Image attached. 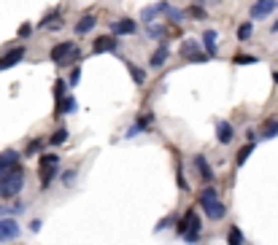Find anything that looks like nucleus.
<instances>
[{
    "label": "nucleus",
    "mask_w": 278,
    "mask_h": 245,
    "mask_svg": "<svg viewBox=\"0 0 278 245\" xmlns=\"http://www.w3.org/2000/svg\"><path fill=\"white\" fill-rule=\"evenodd\" d=\"M200 208L205 210V216H208L211 221H222V218L227 216V208L222 205L216 189H203L200 191Z\"/></svg>",
    "instance_id": "obj_1"
},
{
    "label": "nucleus",
    "mask_w": 278,
    "mask_h": 245,
    "mask_svg": "<svg viewBox=\"0 0 278 245\" xmlns=\"http://www.w3.org/2000/svg\"><path fill=\"white\" fill-rule=\"evenodd\" d=\"M24 186V170L19 167H11L8 173L0 178V197H5V200H11V197H16L19 191Z\"/></svg>",
    "instance_id": "obj_2"
},
{
    "label": "nucleus",
    "mask_w": 278,
    "mask_h": 245,
    "mask_svg": "<svg viewBox=\"0 0 278 245\" xmlns=\"http://www.w3.org/2000/svg\"><path fill=\"white\" fill-rule=\"evenodd\" d=\"M51 62H57V65H65V62H76V59H81V51H78V46L73 41H62V43H57L54 49H51Z\"/></svg>",
    "instance_id": "obj_3"
},
{
    "label": "nucleus",
    "mask_w": 278,
    "mask_h": 245,
    "mask_svg": "<svg viewBox=\"0 0 278 245\" xmlns=\"http://www.w3.org/2000/svg\"><path fill=\"white\" fill-rule=\"evenodd\" d=\"M178 232H181V235H200V218H197L195 210L184 213V218L178 221Z\"/></svg>",
    "instance_id": "obj_4"
},
{
    "label": "nucleus",
    "mask_w": 278,
    "mask_h": 245,
    "mask_svg": "<svg viewBox=\"0 0 278 245\" xmlns=\"http://www.w3.org/2000/svg\"><path fill=\"white\" fill-rule=\"evenodd\" d=\"M278 8V0H254L251 5V19H265Z\"/></svg>",
    "instance_id": "obj_5"
},
{
    "label": "nucleus",
    "mask_w": 278,
    "mask_h": 245,
    "mask_svg": "<svg viewBox=\"0 0 278 245\" xmlns=\"http://www.w3.org/2000/svg\"><path fill=\"white\" fill-rule=\"evenodd\" d=\"M24 59V46H16V49H11L8 54L0 57V70H8V68H16L19 62Z\"/></svg>",
    "instance_id": "obj_6"
},
{
    "label": "nucleus",
    "mask_w": 278,
    "mask_h": 245,
    "mask_svg": "<svg viewBox=\"0 0 278 245\" xmlns=\"http://www.w3.org/2000/svg\"><path fill=\"white\" fill-rule=\"evenodd\" d=\"M16 237H19L16 218H0V240H16Z\"/></svg>",
    "instance_id": "obj_7"
},
{
    "label": "nucleus",
    "mask_w": 278,
    "mask_h": 245,
    "mask_svg": "<svg viewBox=\"0 0 278 245\" xmlns=\"http://www.w3.org/2000/svg\"><path fill=\"white\" fill-rule=\"evenodd\" d=\"M135 30H138V24L132 19H116V22H111V35H132Z\"/></svg>",
    "instance_id": "obj_8"
},
{
    "label": "nucleus",
    "mask_w": 278,
    "mask_h": 245,
    "mask_svg": "<svg viewBox=\"0 0 278 245\" xmlns=\"http://www.w3.org/2000/svg\"><path fill=\"white\" fill-rule=\"evenodd\" d=\"M95 54H111V51H116V35H100L95 41Z\"/></svg>",
    "instance_id": "obj_9"
},
{
    "label": "nucleus",
    "mask_w": 278,
    "mask_h": 245,
    "mask_svg": "<svg viewBox=\"0 0 278 245\" xmlns=\"http://www.w3.org/2000/svg\"><path fill=\"white\" fill-rule=\"evenodd\" d=\"M168 5H170V3H154V5H149V8H143V11H141V22L151 24L160 14H165V11H168Z\"/></svg>",
    "instance_id": "obj_10"
},
{
    "label": "nucleus",
    "mask_w": 278,
    "mask_h": 245,
    "mask_svg": "<svg viewBox=\"0 0 278 245\" xmlns=\"http://www.w3.org/2000/svg\"><path fill=\"white\" fill-rule=\"evenodd\" d=\"M16 164H19V154H16V151H3V154H0V178L8 173L11 167H16Z\"/></svg>",
    "instance_id": "obj_11"
},
{
    "label": "nucleus",
    "mask_w": 278,
    "mask_h": 245,
    "mask_svg": "<svg viewBox=\"0 0 278 245\" xmlns=\"http://www.w3.org/2000/svg\"><path fill=\"white\" fill-rule=\"evenodd\" d=\"M216 137H219V143H222V145L233 143V137H235L233 124H230V122H219V124H216Z\"/></svg>",
    "instance_id": "obj_12"
},
{
    "label": "nucleus",
    "mask_w": 278,
    "mask_h": 245,
    "mask_svg": "<svg viewBox=\"0 0 278 245\" xmlns=\"http://www.w3.org/2000/svg\"><path fill=\"white\" fill-rule=\"evenodd\" d=\"M195 167H197V173H200L203 181H214V170H211L208 159H205L203 154H197V156H195Z\"/></svg>",
    "instance_id": "obj_13"
},
{
    "label": "nucleus",
    "mask_w": 278,
    "mask_h": 245,
    "mask_svg": "<svg viewBox=\"0 0 278 245\" xmlns=\"http://www.w3.org/2000/svg\"><path fill=\"white\" fill-rule=\"evenodd\" d=\"M95 24H97V19L92 16V14L81 16V19H78V24H76V35H87V32L95 30Z\"/></svg>",
    "instance_id": "obj_14"
},
{
    "label": "nucleus",
    "mask_w": 278,
    "mask_h": 245,
    "mask_svg": "<svg viewBox=\"0 0 278 245\" xmlns=\"http://www.w3.org/2000/svg\"><path fill=\"white\" fill-rule=\"evenodd\" d=\"M38 27H43V30H59L62 27V14H49V16H43L41 22H38Z\"/></svg>",
    "instance_id": "obj_15"
},
{
    "label": "nucleus",
    "mask_w": 278,
    "mask_h": 245,
    "mask_svg": "<svg viewBox=\"0 0 278 245\" xmlns=\"http://www.w3.org/2000/svg\"><path fill=\"white\" fill-rule=\"evenodd\" d=\"M165 59H168V43H160V46H157V51L151 54L149 65H151V68H162Z\"/></svg>",
    "instance_id": "obj_16"
},
{
    "label": "nucleus",
    "mask_w": 278,
    "mask_h": 245,
    "mask_svg": "<svg viewBox=\"0 0 278 245\" xmlns=\"http://www.w3.org/2000/svg\"><path fill=\"white\" fill-rule=\"evenodd\" d=\"M203 43H205V49H208L211 57L219 54V49H216V32H214V30H205V32H203Z\"/></svg>",
    "instance_id": "obj_17"
},
{
    "label": "nucleus",
    "mask_w": 278,
    "mask_h": 245,
    "mask_svg": "<svg viewBox=\"0 0 278 245\" xmlns=\"http://www.w3.org/2000/svg\"><path fill=\"white\" fill-rule=\"evenodd\" d=\"M73 111H76V100H73V97L65 95L62 100H57V116L59 114H73Z\"/></svg>",
    "instance_id": "obj_18"
},
{
    "label": "nucleus",
    "mask_w": 278,
    "mask_h": 245,
    "mask_svg": "<svg viewBox=\"0 0 278 245\" xmlns=\"http://www.w3.org/2000/svg\"><path fill=\"white\" fill-rule=\"evenodd\" d=\"M181 54L187 57V59L200 57V46H197V41H184V46H181Z\"/></svg>",
    "instance_id": "obj_19"
},
{
    "label": "nucleus",
    "mask_w": 278,
    "mask_h": 245,
    "mask_svg": "<svg viewBox=\"0 0 278 245\" xmlns=\"http://www.w3.org/2000/svg\"><path fill=\"white\" fill-rule=\"evenodd\" d=\"M130 68V76H132V81L138 84V87H143V84H146V73H143L141 68H138V65H127Z\"/></svg>",
    "instance_id": "obj_20"
},
{
    "label": "nucleus",
    "mask_w": 278,
    "mask_h": 245,
    "mask_svg": "<svg viewBox=\"0 0 278 245\" xmlns=\"http://www.w3.org/2000/svg\"><path fill=\"white\" fill-rule=\"evenodd\" d=\"M227 245H243V235L238 227H230L227 229Z\"/></svg>",
    "instance_id": "obj_21"
},
{
    "label": "nucleus",
    "mask_w": 278,
    "mask_h": 245,
    "mask_svg": "<svg viewBox=\"0 0 278 245\" xmlns=\"http://www.w3.org/2000/svg\"><path fill=\"white\" fill-rule=\"evenodd\" d=\"M54 175H59L57 167H41V186H49L54 181Z\"/></svg>",
    "instance_id": "obj_22"
},
{
    "label": "nucleus",
    "mask_w": 278,
    "mask_h": 245,
    "mask_svg": "<svg viewBox=\"0 0 278 245\" xmlns=\"http://www.w3.org/2000/svg\"><path fill=\"white\" fill-rule=\"evenodd\" d=\"M251 32H254V24H251V22H243L241 27H238V38H241V41H249Z\"/></svg>",
    "instance_id": "obj_23"
},
{
    "label": "nucleus",
    "mask_w": 278,
    "mask_h": 245,
    "mask_svg": "<svg viewBox=\"0 0 278 245\" xmlns=\"http://www.w3.org/2000/svg\"><path fill=\"white\" fill-rule=\"evenodd\" d=\"M65 140H68V129L59 127V129L54 132V135H51V145H62Z\"/></svg>",
    "instance_id": "obj_24"
},
{
    "label": "nucleus",
    "mask_w": 278,
    "mask_h": 245,
    "mask_svg": "<svg viewBox=\"0 0 278 245\" xmlns=\"http://www.w3.org/2000/svg\"><path fill=\"white\" fill-rule=\"evenodd\" d=\"M59 164V154H46L41 156V167H57Z\"/></svg>",
    "instance_id": "obj_25"
},
{
    "label": "nucleus",
    "mask_w": 278,
    "mask_h": 245,
    "mask_svg": "<svg viewBox=\"0 0 278 245\" xmlns=\"http://www.w3.org/2000/svg\"><path fill=\"white\" fill-rule=\"evenodd\" d=\"M54 95H57V100H62V97L68 95V81H62V78H59V81L54 84Z\"/></svg>",
    "instance_id": "obj_26"
},
{
    "label": "nucleus",
    "mask_w": 278,
    "mask_h": 245,
    "mask_svg": "<svg viewBox=\"0 0 278 245\" xmlns=\"http://www.w3.org/2000/svg\"><path fill=\"white\" fill-rule=\"evenodd\" d=\"M41 148H43V140H32L24 154H27V156H38V154H41Z\"/></svg>",
    "instance_id": "obj_27"
},
{
    "label": "nucleus",
    "mask_w": 278,
    "mask_h": 245,
    "mask_svg": "<svg viewBox=\"0 0 278 245\" xmlns=\"http://www.w3.org/2000/svg\"><path fill=\"white\" fill-rule=\"evenodd\" d=\"M165 32H168V27H165V24H157V27H149V30H146V35H149V38H162Z\"/></svg>",
    "instance_id": "obj_28"
},
{
    "label": "nucleus",
    "mask_w": 278,
    "mask_h": 245,
    "mask_svg": "<svg viewBox=\"0 0 278 245\" xmlns=\"http://www.w3.org/2000/svg\"><path fill=\"white\" fill-rule=\"evenodd\" d=\"M251 151H254V145H243V148L241 151H238V164H243V162H246V159H249V154H251Z\"/></svg>",
    "instance_id": "obj_29"
},
{
    "label": "nucleus",
    "mask_w": 278,
    "mask_h": 245,
    "mask_svg": "<svg viewBox=\"0 0 278 245\" xmlns=\"http://www.w3.org/2000/svg\"><path fill=\"white\" fill-rule=\"evenodd\" d=\"M262 135H265V137H276V135H278V122H270L268 127H265Z\"/></svg>",
    "instance_id": "obj_30"
},
{
    "label": "nucleus",
    "mask_w": 278,
    "mask_h": 245,
    "mask_svg": "<svg viewBox=\"0 0 278 245\" xmlns=\"http://www.w3.org/2000/svg\"><path fill=\"white\" fill-rule=\"evenodd\" d=\"M235 62H238V65H254V62H257V57H249V54H238V57H235Z\"/></svg>",
    "instance_id": "obj_31"
},
{
    "label": "nucleus",
    "mask_w": 278,
    "mask_h": 245,
    "mask_svg": "<svg viewBox=\"0 0 278 245\" xmlns=\"http://www.w3.org/2000/svg\"><path fill=\"white\" fill-rule=\"evenodd\" d=\"M165 14H168L170 19H173V22H181V19H184V14H181V11H176L173 5H168V11H165Z\"/></svg>",
    "instance_id": "obj_32"
},
{
    "label": "nucleus",
    "mask_w": 278,
    "mask_h": 245,
    "mask_svg": "<svg viewBox=\"0 0 278 245\" xmlns=\"http://www.w3.org/2000/svg\"><path fill=\"white\" fill-rule=\"evenodd\" d=\"M73 181H76V170H65V173H62V183H68V186H70Z\"/></svg>",
    "instance_id": "obj_33"
},
{
    "label": "nucleus",
    "mask_w": 278,
    "mask_h": 245,
    "mask_svg": "<svg viewBox=\"0 0 278 245\" xmlns=\"http://www.w3.org/2000/svg\"><path fill=\"white\" fill-rule=\"evenodd\" d=\"M78 78H81V68H73V73H70V87H76V84H78Z\"/></svg>",
    "instance_id": "obj_34"
},
{
    "label": "nucleus",
    "mask_w": 278,
    "mask_h": 245,
    "mask_svg": "<svg viewBox=\"0 0 278 245\" xmlns=\"http://www.w3.org/2000/svg\"><path fill=\"white\" fill-rule=\"evenodd\" d=\"M192 16H197V19H205V8H203V5H192Z\"/></svg>",
    "instance_id": "obj_35"
},
{
    "label": "nucleus",
    "mask_w": 278,
    "mask_h": 245,
    "mask_svg": "<svg viewBox=\"0 0 278 245\" xmlns=\"http://www.w3.org/2000/svg\"><path fill=\"white\" fill-rule=\"evenodd\" d=\"M173 224H176V216H168V218H165V221L160 224V227H157V232H162L165 227H173Z\"/></svg>",
    "instance_id": "obj_36"
},
{
    "label": "nucleus",
    "mask_w": 278,
    "mask_h": 245,
    "mask_svg": "<svg viewBox=\"0 0 278 245\" xmlns=\"http://www.w3.org/2000/svg\"><path fill=\"white\" fill-rule=\"evenodd\" d=\"M30 32H32V27H30V24H24V27H22V30H19V35H22V38H27V35H30Z\"/></svg>",
    "instance_id": "obj_37"
},
{
    "label": "nucleus",
    "mask_w": 278,
    "mask_h": 245,
    "mask_svg": "<svg viewBox=\"0 0 278 245\" xmlns=\"http://www.w3.org/2000/svg\"><path fill=\"white\" fill-rule=\"evenodd\" d=\"M184 240H187V243H200V240H197V235H184Z\"/></svg>",
    "instance_id": "obj_38"
},
{
    "label": "nucleus",
    "mask_w": 278,
    "mask_h": 245,
    "mask_svg": "<svg viewBox=\"0 0 278 245\" xmlns=\"http://www.w3.org/2000/svg\"><path fill=\"white\" fill-rule=\"evenodd\" d=\"M270 32H273V35H278V19H276L273 24H270Z\"/></svg>",
    "instance_id": "obj_39"
},
{
    "label": "nucleus",
    "mask_w": 278,
    "mask_h": 245,
    "mask_svg": "<svg viewBox=\"0 0 278 245\" xmlns=\"http://www.w3.org/2000/svg\"><path fill=\"white\" fill-rule=\"evenodd\" d=\"M273 78H276V81H278V73H276V76H273Z\"/></svg>",
    "instance_id": "obj_40"
}]
</instances>
